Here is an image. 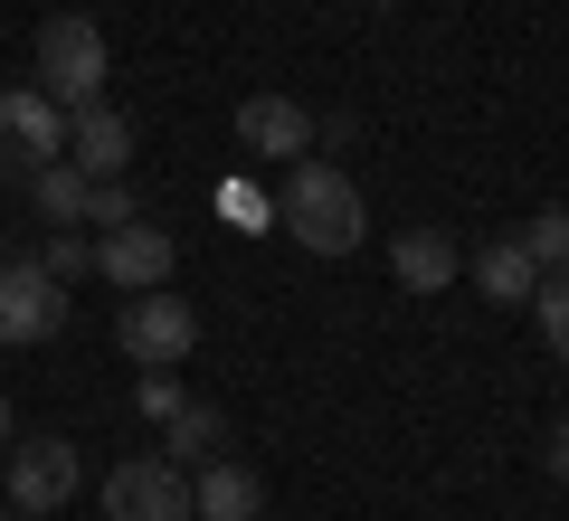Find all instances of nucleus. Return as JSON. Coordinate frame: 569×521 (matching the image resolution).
<instances>
[{
  "label": "nucleus",
  "mask_w": 569,
  "mask_h": 521,
  "mask_svg": "<svg viewBox=\"0 0 569 521\" xmlns=\"http://www.w3.org/2000/svg\"><path fill=\"white\" fill-rule=\"evenodd\" d=\"M39 265L58 284H77V275H96V228H48V247H39Z\"/></svg>",
  "instance_id": "16"
},
{
  "label": "nucleus",
  "mask_w": 569,
  "mask_h": 521,
  "mask_svg": "<svg viewBox=\"0 0 569 521\" xmlns=\"http://www.w3.org/2000/svg\"><path fill=\"white\" fill-rule=\"evenodd\" d=\"M257 512H266V474L257 464L209 455L200 474H190V521H257Z\"/></svg>",
  "instance_id": "11"
},
{
  "label": "nucleus",
  "mask_w": 569,
  "mask_h": 521,
  "mask_svg": "<svg viewBox=\"0 0 569 521\" xmlns=\"http://www.w3.org/2000/svg\"><path fill=\"white\" fill-rule=\"evenodd\" d=\"M171 265H181V247H171V228L152 219H123V228H96V275L123 284V294H162Z\"/></svg>",
  "instance_id": "7"
},
{
  "label": "nucleus",
  "mask_w": 569,
  "mask_h": 521,
  "mask_svg": "<svg viewBox=\"0 0 569 521\" xmlns=\"http://www.w3.org/2000/svg\"><path fill=\"white\" fill-rule=\"evenodd\" d=\"M114 341H123V361H133V370H181L190 341H200V313H190L171 284H162V294H123Z\"/></svg>",
  "instance_id": "5"
},
{
  "label": "nucleus",
  "mask_w": 569,
  "mask_h": 521,
  "mask_svg": "<svg viewBox=\"0 0 569 521\" xmlns=\"http://www.w3.org/2000/svg\"><path fill=\"white\" fill-rule=\"evenodd\" d=\"M0 455H10V399H0Z\"/></svg>",
  "instance_id": "22"
},
{
  "label": "nucleus",
  "mask_w": 569,
  "mask_h": 521,
  "mask_svg": "<svg viewBox=\"0 0 569 521\" xmlns=\"http://www.w3.org/2000/svg\"><path fill=\"white\" fill-rule=\"evenodd\" d=\"M475 284H485V303H531L541 294V265H531L522 238H493L485 257H475Z\"/></svg>",
  "instance_id": "13"
},
{
  "label": "nucleus",
  "mask_w": 569,
  "mask_h": 521,
  "mask_svg": "<svg viewBox=\"0 0 569 521\" xmlns=\"http://www.w3.org/2000/svg\"><path fill=\"white\" fill-rule=\"evenodd\" d=\"M29 200H39L48 228H86V209H96V181H86L77 161H48L39 181H29Z\"/></svg>",
  "instance_id": "15"
},
{
  "label": "nucleus",
  "mask_w": 569,
  "mask_h": 521,
  "mask_svg": "<svg viewBox=\"0 0 569 521\" xmlns=\"http://www.w3.org/2000/svg\"><path fill=\"white\" fill-rule=\"evenodd\" d=\"M58 322H67V284L39 257L0 247V341L10 351H39V341H58Z\"/></svg>",
  "instance_id": "4"
},
{
  "label": "nucleus",
  "mask_w": 569,
  "mask_h": 521,
  "mask_svg": "<svg viewBox=\"0 0 569 521\" xmlns=\"http://www.w3.org/2000/svg\"><path fill=\"white\" fill-rule=\"evenodd\" d=\"M531 322H541V341L569 361V265H560V275H541V294H531Z\"/></svg>",
  "instance_id": "18"
},
{
  "label": "nucleus",
  "mask_w": 569,
  "mask_h": 521,
  "mask_svg": "<svg viewBox=\"0 0 569 521\" xmlns=\"http://www.w3.org/2000/svg\"><path fill=\"white\" fill-rule=\"evenodd\" d=\"M313 142H323V123H313L295 96H247V104H238V152L266 161V171H295Z\"/></svg>",
  "instance_id": "8"
},
{
  "label": "nucleus",
  "mask_w": 569,
  "mask_h": 521,
  "mask_svg": "<svg viewBox=\"0 0 569 521\" xmlns=\"http://www.w3.org/2000/svg\"><path fill=\"white\" fill-rule=\"evenodd\" d=\"M104 521H190V474L171 455H123L104 474Z\"/></svg>",
  "instance_id": "6"
},
{
  "label": "nucleus",
  "mask_w": 569,
  "mask_h": 521,
  "mask_svg": "<svg viewBox=\"0 0 569 521\" xmlns=\"http://www.w3.org/2000/svg\"><path fill=\"white\" fill-rule=\"evenodd\" d=\"M361 10H389V0H361Z\"/></svg>",
  "instance_id": "24"
},
{
  "label": "nucleus",
  "mask_w": 569,
  "mask_h": 521,
  "mask_svg": "<svg viewBox=\"0 0 569 521\" xmlns=\"http://www.w3.org/2000/svg\"><path fill=\"white\" fill-rule=\"evenodd\" d=\"M77 483H86V464H77V445H67V437L10 445V502H20V512H58Z\"/></svg>",
  "instance_id": "9"
},
{
  "label": "nucleus",
  "mask_w": 569,
  "mask_h": 521,
  "mask_svg": "<svg viewBox=\"0 0 569 521\" xmlns=\"http://www.w3.org/2000/svg\"><path fill=\"white\" fill-rule=\"evenodd\" d=\"M541 464H550V483H569V418L541 437Z\"/></svg>",
  "instance_id": "21"
},
{
  "label": "nucleus",
  "mask_w": 569,
  "mask_h": 521,
  "mask_svg": "<svg viewBox=\"0 0 569 521\" xmlns=\"http://www.w3.org/2000/svg\"><path fill=\"white\" fill-rule=\"evenodd\" d=\"M39 86L67 104V114L104 96V29L86 20V10H58V20H39Z\"/></svg>",
  "instance_id": "3"
},
{
  "label": "nucleus",
  "mask_w": 569,
  "mask_h": 521,
  "mask_svg": "<svg viewBox=\"0 0 569 521\" xmlns=\"http://www.w3.org/2000/svg\"><path fill=\"white\" fill-rule=\"evenodd\" d=\"M67 161H77L86 181H123V171H133V123L114 114V104H77V114H67Z\"/></svg>",
  "instance_id": "10"
},
{
  "label": "nucleus",
  "mask_w": 569,
  "mask_h": 521,
  "mask_svg": "<svg viewBox=\"0 0 569 521\" xmlns=\"http://www.w3.org/2000/svg\"><path fill=\"white\" fill-rule=\"evenodd\" d=\"M456 265H466V257H456L447 228H399V247H389V275H399L408 294H447Z\"/></svg>",
  "instance_id": "12"
},
{
  "label": "nucleus",
  "mask_w": 569,
  "mask_h": 521,
  "mask_svg": "<svg viewBox=\"0 0 569 521\" xmlns=\"http://www.w3.org/2000/svg\"><path fill=\"white\" fill-rule=\"evenodd\" d=\"M522 247H531V265H541V275H560V265H569V209L522 219Z\"/></svg>",
  "instance_id": "17"
},
{
  "label": "nucleus",
  "mask_w": 569,
  "mask_h": 521,
  "mask_svg": "<svg viewBox=\"0 0 569 521\" xmlns=\"http://www.w3.org/2000/svg\"><path fill=\"white\" fill-rule=\"evenodd\" d=\"M219 445H228V418H219L209 399H181V408L162 418V455H171V464H209Z\"/></svg>",
  "instance_id": "14"
},
{
  "label": "nucleus",
  "mask_w": 569,
  "mask_h": 521,
  "mask_svg": "<svg viewBox=\"0 0 569 521\" xmlns=\"http://www.w3.org/2000/svg\"><path fill=\"white\" fill-rule=\"evenodd\" d=\"M181 399H190V389L171 380V370H152V380H142V408H152V418H171V408H181Z\"/></svg>",
  "instance_id": "20"
},
{
  "label": "nucleus",
  "mask_w": 569,
  "mask_h": 521,
  "mask_svg": "<svg viewBox=\"0 0 569 521\" xmlns=\"http://www.w3.org/2000/svg\"><path fill=\"white\" fill-rule=\"evenodd\" d=\"M276 228L305 247V257H351V247H361V228H370L361 181H351L342 161L305 152L295 171H276Z\"/></svg>",
  "instance_id": "1"
},
{
  "label": "nucleus",
  "mask_w": 569,
  "mask_h": 521,
  "mask_svg": "<svg viewBox=\"0 0 569 521\" xmlns=\"http://www.w3.org/2000/svg\"><path fill=\"white\" fill-rule=\"evenodd\" d=\"M0 521H39V512H20V502H10V512H0Z\"/></svg>",
  "instance_id": "23"
},
{
  "label": "nucleus",
  "mask_w": 569,
  "mask_h": 521,
  "mask_svg": "<svg viewBox=\"0 0 569 521\" xmlns=\"http://www.w3.org/2000/svg\"><path fill=\"white\" fill-rule=\"evenodd\" d=\"M123 219H142L133 190H123V181H96V209H86V228H123Z\"/></svg>",
  "instance_id": "19"
},
{
  "label": "nucleus",
  "mask_w": 569,
  "mask_h": 521,
  "mask_svg": "<svg viewBox=\"0 0 569 521\" xmlns=\"http://www.w3.org/2000/svg\"><path fill=\"white\" fill-rule=\"evenodd\" d=\"M48 161H67V104L48 86H0V181L29 190Z\"/></svg>",
  "instance_id": "2"
}]
</instances>
